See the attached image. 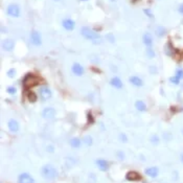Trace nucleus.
Returning <instances> with one entry per match:
<instances>
[{"label": "nucleus", "instance_id": "nucleus-34", "mask_svg": "<svg viewBox=\"0 0 183 183\" xmlns=\"http://www.w3.org/2000/svg\"><path fill=\"white\" fill-rule=\"evenodd\" d=\"M144 13H146L148 16H150V18H153V15H152V13H151L150 11H148V9H144Z\"/></svg>", "mask_w": 183, "mask_h": 183}, {"label": "nucleus", "instance_id": "nucleus-2", "mask_svg": "<svg viewBox=\"0 0 183 183\" xmlns=\"http://www.w3.org/2000/svg\"><path fill=\"white\" fill-rule=\"evenodd\" d=\"M41 174H42L43 178L47 179V180H52L58 176V171L55 170V166L46 164L41 168Z\"/></svg>", "mask_w": 183, "mask_h": 183}, {"label": "nucleus", "instance_id": "nucleus-16", "mask_svg": "<svg viewBox=\"0 0 183 183\" xmlns=\"http://www.w3.org/2000/svg\"><path fill=\"white\" fill-rule=\"evenodd\" d=\"M142 40H144V43L147 45L148 47H151L153 44V39H152V36L150 35V34H144V38H142Z\"/></svg>", "mask_w": 183, "mask_h": 183}, {"label": "nucleus", "instance_id": "nucleus-9", "mask_svg": "<svg viewBox=\"0 0 183 183\" xmlns=\"http://www.w3.org/2000/svg\"><path fill=\"white\" fill-rule=\"evenodd\" d=\"M126 179H127V180H129V181H139L141 179V177H140V175H139L137 172H134V171H132V172L127 173Z\"/></svg>", "mask_w": 183, "mask_h": 183}, {"label": "nucleus", "instance_id": "nucleus-39", "mask_svg": "<svg viewBox=\"0 0 183 183\" xmlns=\"http://www.w3.org/2000/svg\"><path fill=\"white\" fill-rule=\"evenodd\" d=\"M55 1H58V0H55Z\"/></svg>", "mask_w": 183, "mask_h": 183}, {"label": "nucleus", "instance_id": "nucleus-18", "mask_svg": "<svg viewBox=\"0 0 183 183\" xmlns=\"http://www.w3.org/2000/svg\"><path fill=\"white\" fill-rule=\"evenodd\" d=\"M130 82L132 83L134 86H137V87H140L142 86V79L138 77H130Z\"/></svg>", "mask_w": 183, "mask_h": 183}, {"label": "nucleus", "instance_id": "nucleus-29", "mask_svg": "<svg viewBox=\"0 0 183 183\" xmlns=\"http://www.w3.org/2000/svg\"><path fill=\"white\" fill-rule=\"evenodd\" d=\"M119 139H120L122 142H127V141H128V138H127L126 134H119Z\"/></svg>", "mask_w": 183, "mask_h": 183}, {"label": "nucleus", "instance_id": "nucleus-20", "mask_svg": "<svg viewBox=\"0 0 183 183\" xmlns=\"http://www.w3.org/2000/svg\"><path fill=\"white\" fill-rule=\"evenodd\" d=\"M81 140H79V138H72L70 140V144H71V147L72 148H79V146H81Z\"/></svg>", "mask_w": 183, "mask_h": 183}, {"label": "nucleus", "instance_id": "nucleus-28", "mask_svg": "<svg viewBox=\"0 0 183 183\" xmlns=\"http://www.w3.org/2000/svg\"><path fill=\"white\" fill-rule=\"evenodd\" d=\"M147 55H149V58H154V57H155V52H154V50H153L152 48H150V47H149L148 50H147Z\"/></svg>", "mask_w": 183, "mask_h": 183}, {"label": "nucleus", "instance_id": "nucleus-3", "mask_svg": "<svg viewBox=\"0 0 183 183\" xmlns=\"http://www.w3.org/2000/svg\"><path fill=\"white\" fill-rule=\"evenodd\" d=\"M40 79L38 77H36L35 74H31V73H28L24 77L23 79V86H24L25 89L31 88V87L36 86L37 84H39Z\"/></svg>", "mask_w": 183, "mask_h": 183}, {"label": "nucleus", "instance_id": "nucleus-24", "mask_svg": "<svg viewBox=\"0 0 183 183\" xmlns=\"http://www.w3.org/2000/svg\"><path fill=\"white\" fill-rule=\"evenodd\" d=\"M175 75H176V77H178L180 79H183V69L182 68H178L176 70V74H175Z\"/></svg>", "mask_w": 183, "mask_h": 183}, {"label": "nucleus", "instance_id": "nucleus-37", "mask_svg": "<svg viewBox=\"0 0 183 183\" xmlns=\"http://www.w3.org/2000/svg\"><path fill=\"white\" fill-rule=\"evenodd\" d=\"M181 161H182V163H183V153L181 154Z\"/></svg>", "mask_w": 183, "mask_h": 183}, {"label": "nucleus", "instance_id": "nucleus-26", "mask_svg": "<svg viewBox=\"0 0 183 183\" xmlns=\"http://www.w3.org/2000/svg\"><path fill=\"white\" fill-rule=\"evenodd\" d=\"M171 82L173 83V84H176V85H178L179 83H180V79H179L178 77H176V75H174L173 77H171Z\"/></svg>", "mask_w": 183, "mask_h": 183}, {"label": "nucleus", "instance_id": "nucleus-10", "mask_svg": "<svg viewBox=\"0 0 183 183\" xmlns=\"http://www.w3.org/2000/svg\"><path fill=\"white\" fill-rule=\"evenodd\" d=\"M14 46H15V43H14L13 40L7 39L2 41V48L4 49V50H7V51L12 50V49L14 48Z\"/></svg>", "mask_w": 183, "mask_h": 183}, {"label": "nucleus", "instance_id": "nucleus-19", "mask_svg": "<svg viewBox=\"0 0 183 183\" xmlns=\"http://www.w3.org/2000/svg\"><path fill=\"white\" fill-rule=\"evenodd\" d=\"M135 107H136V109L138 111H146V109H147L146 104H144L142 101H137L136 103H135Z\"/></svg>", "mask_w": 183, "mask_h": 183}, {"label": "nucleus", "instance_id": "nucleus-22", "mask_svg": "<svg viewBox=\"0 0 183 183\" xmlns=\"http://www.w3.org/2000/svg\"><path fill=\"white\" fill-rule=\"evenodd\" d=\"M166 34V28L162 26H158L156 28V35L159 36V37H162V36Z\"/></svg>", "mask_w": 183, "mask_h": 183}, {"label": "nucleus", "instance_id": "nucleus-12", "mask_svg": "<svg viewBox=\"0 0 183 183\" xmlns=\"http://www.w3.org/2000/svg\"><path fill=\"white\" fill-rule=\"evenodd\" d=\"M96 164L98 166L99 170L101 171H107L109 168V163H108V161L105 160V159H98V160L96 161Z\"/></svg>", "mask_w": 183, "mask_h": 183}, {"label": "nucleus", "instance_id": "nucleus-23", "mask_svg": "<svg viewBox=\"0 0 183 183\" xmlns=\"http://www.w3.org/2000/svg\"><path fill=\"white\" fill-rule=\"evenodd\" d=\"M84 142L87 144V146H91V144H92V138H91L90 136H85Z\"/></svg>", "mask_w": 183, "mask_h": 183}, {"label": "nucleus", "instance_id": "nucleus-15", "mask_svg": "<svg viewBox=\"0 0 183 183\" xmlns=\"http://www.w3.org/2000/svg\"><path fill=\"white\" fill-rule=\"evenodd\" d=\"M63 26H64V28L68 29V31H72L75 26V23L74 21H72L70 19H65L63 21Z\"/></svg>", "mask_w": 183, "mask_h": 183}, {"label": "nucleus", "instance_id": "nucleus-11", "mask_svg": "<svg viewBox=\"0 0 183 183\" xmlns=\"http://www.w3.org/2000/svg\"><path fill=\"white\" fill-rule=\"evenodd\" d=\"M144 173H146L147 176H150V177H152V178H155V177L158 176L159 170H158V168H156V166H152V168H147V170L144 171Z\"/></svg>", "mask_w": 183, "mask_h": 183}, {"label": "nucleus", "instance_id": "nucleus-8", "mask_svg": "<svg viewBox=\"0 0 183 183\" xmlns=\"http://www.w3.org/2000/svg\"><path fill=\"white\" fill-rule=\"evenodd\" d=\"M55 115V110L53 108H45L44 110L42 111V116L46 119H51L53 118Z\"/></svg>", "mask_w": 183, "mask_h": 183}, {"label": "nucleus", "instance_id": "nucleus-31", "mask_svg": "<svg viewBox=\"0 0 183 183\" xmlns=\"http://www.w3.org/2000/svg\"><path fill=\"white\" fill-rule=\"evenodd\" d=\"M7 91L9 94H14V93H16V88H14V87H9V88L7 89Z\"/></svg>", "mask_w": 183, "mask_h": 183}, {"label": "nucleus", "instance_id": "nucleus-14", "mask_svg": "<svg viewBox=\"0 0 183 183\" xmlns=\"http://www.w3.org/2000/svg\"><path fill=\"white\" fill-rule=\"evenodd\" d=\"M9 129L13 133L18 132V131H19V124H18L15 119H11V120L9 121Z\"/></svg>", "mask_w": 183, "mask_h": 183}, {"label": "nucleus", "instance_id": "nucleus-6", "mask_svg": "<svg viewBox=\"0 0 183 183\" xmlns=\"http://www.w3.org/2000/svg\"><path fill=\"white\" fill-rule=\"evenodd\" d=\"M40 97L43 99V101H47L51 97V91L49 88L47 87H41L40 88Z\"/></svg>", "mask_w": 183, "mask_h": 183}, {"label": "nucleus", "instance_id": "nucleus-32", "mask_svg": "<svg viewBox=\"0 0 183 183\" xmlns=\"http://www.w3.org/2000/svg\"><path fill=\"white\" fill-rule=\"evenodd\" d=\"M15 73H16L15 69H11V70L7 71V75H9V77H13L14 75H15Z\"/></svg>", "mask_w": 183, "mask_h": 183}, {"label": "nucleus", "instance_id": "nucleus-1", "mask_svg": "<svg viewBox=\"0 0 183 183\" xmlns=\"http://www.w3.org/2000/svg\"><path fill=\"white\" fill-rule=\"evenodd\" d=\"M81 33H82V35L84 36L86 39L91 40V41H93L94 43H101V36H99L97 33H95L93 29H91L90 27H87V26L82 27Z\"/></svg>", "mask_w": 183, "mask_h": 183}, {"label": "nucleus", "instance_id": "nucleus-7", "mask_svg": "<svg viewBox=\"0 0 183 183\" xmlns=\"http://www.w3.org/2000/svg\"><path fill=\"white\" fill-rule=\"evenodd\" d=\"M31 43H33L34 45H41V43H42V40H41V36H40V34L38 33V31H31Z\"/></svg>", "mask_w": 183, "mask_h": 183}, {"label": "nucleus", "instance_id": "nucleus-5", "mask_svg": "<svg viewBox=\"0 0 183 183\" xmlns=\"http://www.w3.org/2000/svg\"><path fill=\"white\" fill-rule=\"evenodd\" d=\"M7 14L12 17H19L20 15V7L17 4H11L7 7Z\"/></svg>", "mask_w": 183, "mask_h": 183}, {"label": "nucleus", "instance_id": "nucleus-27", "mask_svg": "<svg viewBox=\"0 0 183 183\" xmlns=\"http://www.w3.org/2000/svg\"><path fill=\"white\" fill-rule=\"evenodd\" d=\"M71 159L72 158H67L66 159V166H68V168H71V166H72L73 164H74V162H75L74 160H71Z\"/></svg>", "mask_w": 183, "mask_h": 183}, {"label": "nucleus", "instance_id": "nucleus-35", "mask_svg": "<svg viewBox=\"0 0 183 183\" xmlns=\"http://www.w3.org/2000/svg\"><path fill=\"white\" fill-rule=\"evenodd\" d=\"M47 151H48V152H50V153H53V148L52 147H47Z\"/></svg>", "mask_w": 183, "mask_h": 183}, {"label": "nucleus", "instance_id": "nucleus-4", "mask_svg": "<svg viewBox=\"0 0 183 183\" xmlns=\"http://www.w3.org/2000/svg\"><path fill=\"white\" fill-rule=\"evenodd\" d=\"M18 183H35L34 178L27 173H23L18 178Z\"/></svg>", "mask_w": 183, "mask_h": 183}, {"label": "nucleus", "instance_id": "nucleus-38", "mask_svg": "<svg viewBox=\"0 0 183 183\" xmlns=\"http://www.w3.org/2000/svg\"><path fill=\"white\" fill-rule=\"evenodd\" d=\"M134 1H137V0H134Z\"/></svg>", "mask_w": 183, "mask_h": 183}, {"label": "nucleus", "instance_id": "nucleus-33", "mask_svg": "<svg viewBox=\"0 0 183 183\" xmlns=\"http://www.w3.org/2000/svg\"><path fill=\"white\" fill-rule=\"evenodd\" d=\"M107 39H108L111 43L114 42V38H113V35H112V34H109V35L107 36Z\"/></svg>", "mask_w": 183, "mask_h": 183}, {"label": "nucleus", "instance_id": "nucleus-21", "mask_svg": "<svg viewBox=\"0 0 183 183\" xmlns=\"http://www.w3.org/2000/svg\"><path fill=\"white\" fill-rule=\"evenodd\" d=\"M27 98H28V101H31V103H35V101H37V94H36L34 91H29L28 94H27Z\"/></svg>", "mask_w": 183, "mask_h": 183}, {"label": "nucleus", "instance_id": "nucleus-36", "mask_svg": "<svg viewBox=\"0 0 183 183\" xmlns=\"http://www.w3.org/2000/svg\"><path fill=\"white\" fill-rule=\"evenodd\" d=\"M179 12H180V13H181V14H182V15H183V3H182V4L180 5V7H179Z\"/></svg>", "mask_w": 183, "mask_h": 183}, {"label": "nucleus", "instance_id": "nucleus-17", "mask_svg": "<svg viewBox=\"0 0 183 183\" xmlns=\"http://www.w3.org/2000/svg\"><path fill=\"white\" fill-rule=\"evenodd\" d=\"M111 85H112L113 87H115V88H121L122 87V83H121L120 79L117 77H114L112 79H111Z\"/></svg>", "mask_w": 183, "mask_h": 183}, {"label": "nucleus", "instance_id": "nucleus-30", "mask_svg": "<svg viewBox=\"0 0 183 183\" xmlns=\"http://www.w3.org/2000/svg\"><path fill=\"white\" fill-rule=\"evenodd\" d=\"M116 155H117V157H118L120 160H124V158H125V154L121 151H118V152L116 153Z\"/></svg>", "mask_w": 183, "mask_h": 183}, {"label": "nucleus", "instance_id": "nucleus-25", "mask_svg": "<svg viewBox=\"0 0 183 183\" xmlns=\"http://www.w3.org/2000/svg\"><path fill=\"white\" fill-rule=\"evenodd\" d=\"M151 141H152L153 144H159V137L157 136V135H153V136L151 137Z\"/></svg>", "mask_w": 183, "mask_h": 183}, {"label": "nucleus", "instance_id": "nucleus-13", "mask_svg": "<svg viewBox=\"0 0 183 183\" xmlns=\"http://www.w3.org/2000/svg\"><path fill=\"white\" fill-rule=\"evenodd\" d=\"M72 72L77 75H82L84 73V68L82 65H79V63H75L72 66Z\"/></svg>", "mask_w": 183, "mask_h": 183}]
</instances>
